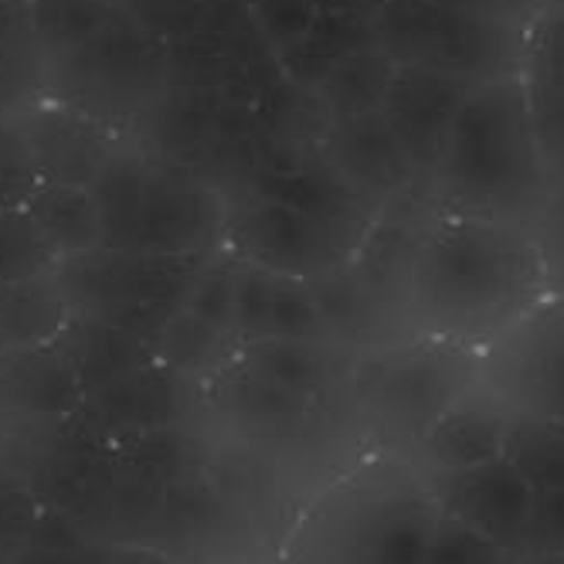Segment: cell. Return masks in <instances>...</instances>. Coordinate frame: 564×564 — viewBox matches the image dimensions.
Masks as SVG:
<instances>
[{"mask_svg":"<svg viewBox=\"0 0 564 564\" xmlns=\"http://www.w3.org/2000/svg\"><path fill=\"white\" fill-rule=\"evenodd\" d=\"M547 293L538 241L507 221L442 212L409 265L412 334L490 350Z\"/></svg>","mask_w":564,"mask_h":564,"instance_id":"6da1fadb","label":"cell"},{"mask_svg":"<svg viewBox=\"0 0 564 564\" xmlns=\"http://www.w3.org/2000/svg\"><path fill=\"white\" fill-rule=\"evenodd\" d=\"M551 187L523 75L476 86L459 106L432 174L442 212L531 231Z\"/></svg>","mask_w":564,"mask_h":564,"instance_id":"7a4b0ae2","label":"cell"},{"mask_svg":"<svg viewBox=\"0 0 564 564\" xmlns=\"http://www.w3.org/2000/svg\"><path fill=\"white\" fill-rule=\"evenodd\" d=\"M438 503L419 473L375 463L313 507L290 564H425Z\"/></svg>","mask_w":564,"mask_h":564,"instance_id":"3957f363","label":"cell"},{"mask_svg":"<svg viewBox=\"0 0 564 564\" xmlns=\"http://www.w3.org/2000/svg\"><path fill=\"white\" fill-rule=\"evenodd\" d=\"M375 24V45L391 65L425 68L482 86L523 75L528 28L476 18L432 0H384Z\"/></svg>","mask_w":564,"mask_h":564,"instance_id":"277c9868","label":"cell"},{"mask_svg":"<svg viewBox=\"0 0 564 564\" xmlns=\"http://www.w3.org/2000/svg\"><path fill=\"white\" fill-rule=\"evenodd\" d=\"M212 259H164L96 249L55 265L75 316L112 324L143 340H156L167 319L187 303Z\"/></svg>","mask_w":564,"mask_h":564,"instance_id":"5b68a950","label":"cell"},{"mask_svg":"<svg viewBox=\"0 0 564 564\" xmlns=\"http://www.w3.org/2000/svg\"><path fill=\"white\" fill-rule=\"evenodd\" d=\"M482 350L415 337L365 360L357 375L360 409L388 442L415 449L429 425L479 381Z\"/></svg>","mask_w":564,"mask_h":564,"instance_id":"8992f818","label":"cell"},{"mask_svg":"<svg viewBox=\"0 0 564 564\" xmlns=\"http://www.w3.org/2000/svg\"><path fill=\"white\" fill-rule=\"evenodd\" d=\"M365 241L368 238H357L293 200L262 194L228 218L225 252L241 265L319 282L340 272Z\"/></svg>","mask_w":564,"mask_h":564,"instance_id":"52a82bcc","label":"cell"},{"mask_svg":"<svg viewBox=\"0 0 564 564\" xmlns=\"http://www.w3.org/2000/svg\"><path fill=\"white\" fill-rule=\"evenodd\" d=\"M164 68L167 45L119 8L93 42L48 62V86L58 89V102L109 123V112L150 96Z\"/></svg>","mask_w":564,"mask_h":564,"instance_id":"ba28073f","label":"cell"},{"mask_svg":"<svg viewBox=\"0 0 564 564\" xmlns=\"http://www.w3.org/2000/svg\"><path fill=\"white\" fill-rule=\"evenodd\" d=\"M228 218L225 197L194 167L171 156H147L140 256L212 259L225 249Z\"/></svg>","mask_w":564,"mask_h":564,"instance_id":"9c48e42d","label":"cell"},{"mask_svg":"<svg viewBox=\"0 0 564 564\" xmlns=\"http://www.w3.org/2000/svg\"><path fill=\"white\" fill-rule=\"evenodd\" d=\"M479 381L513 412L564 422V296H544L490 350Z\"/></svg>","mask_w":564,"mask_h":564,"instance_id":"30bf717a","label":"cell"},{"mask_svg":"<svg viewBox=\"0 0 564 564\" xmlns=\"http://www.w3.org/2000/svg\"><path fill=\"white\" fill-rule=\"evenodd\" d=\"M419 476L442 513L463 520L466 528L507 551L523 547L534 490L503 456L463 469H435Z\"/></svg>","mask_w":564,"mask_h":564,"instance_id":"8fae6325","label":"cell"},{"mask_svg":"<svg viewBox=\"0 0 564 564\" xmlns=\"http://www.w3.org/2000/svg\"><path fill=\"white\" fill-rule=\"evenodd\" d=\"M473 89L476 86L463 83V78L394 65L384 102L378 112L388 123L391 137L398 140L401 153H405L415 181L419 177L432 181L453 119Z\"/></svg>","mask_w":564,"mask_h":564,"instance_id":"7c38bea8","label":"cell"},{"mask_svg":"<svg viewBox=\"0 0 564 564\" xmlns=\"http://www.w3.org/2000/svg\"><path fill=\"white\" fill-rule=\"evenodd\" d=\"M28 147L34 153L37 174L48 184L89 187L106 156L119 147L116 133L102 119L75 109L68 102H42L18 112Z\"/></svg>","mask_w":564,"mask_h":564,"instance_id":"4fadbf2b","label":"cell"},{"mask_svg":"<svg viewBox=\"0 0 564 564\" xmlns=\"http://www.w3.org/2000/svg\"><path fill=\"white\" fill-rule=\"evenodd\" d=\"M330 327L324 303L310 282L275 275L256 265L235 269V319L231 337L241 344L256 340H316Z\"/></svg>","mask_w":564,"mask_h":564,"instance_id":"5bb4252c","label":"cell"},{"mask_svg":"<svg viewBox=\"0 0 564 564\" xmlns=\"http://www.w3.org/2000/svg\"><path fill=\"white\" fill-rule=\"evenodd\" d=\"M510 415L513 409L507 401L494 388L476 381L419 438L415 459L422 473L463 469V466H476V463L500 456Z\"/></svg>","mask_w":564,"mask_h":564,"instance_id":"9a60e30c","label":"cell"},{"mask_svg":"<svg viewBox=\"0 0 564 564\" xmlns=\"http://www.w3.org/2000/svg\"><path fill=\"white\" fill-rule=\"evenodd\" d=\"M83 401L86 388L62 344L0 354V415L68 419Z\"/></svg>","mask_w":564,"mask_h":564,"instance_id":"2e32d148","label":"cell"},{"mask_svg":"<svg viewBox=\"0 0 564 564\" xmlns=\"http://www.w3.org/2000/svg\"><path fill=\"white\" fill-rule=\"evenodd\" d=\"M324 153L334 171L368 197H394L415 184L409 160L391 137L381 112L330 119Z\"/></svg>","mask_w":564,"mask_h":564,"instance_id":"e0dca14e","label":"cell"},{"mask_svg":"<svg viewBox=\"0 0 564 564\" xmlns=\"http://www.w3.org/2000/svg\"><path fill=\"white\" fill-rule=\"evenodd\" d=\"M72 316V303L55 272L0 286V354L58 344Z\"/></svg>","mask_w":564,"mask_h":564,"instance_id":"ac0fdd59","label":"cell"},{"mask_svg":"<svg viewBox=\"0 0 564 564\" xmlns=\"http://www.w3.org/2000/svg\"><path fill=\"white\" fill-rule=\"evenodd\" d=\"M147 153L137 147H116L99 174L89 181V194L102 221V249L137 252L143 221Z\"/></svg>","mask_w":564,"mask_h":564,"instance_id":"d6986e66","label":"cell"},{"mask_svg":"<svg viewBox=\"0 0 564 564\" xmlns=\"http://www.w3.org/2000/svg\"><path fill=\"white\" fill-rule=\"evenodd\" d=\"M48 89V58L37 45L31 0H0V116H18Z\"/></svg>","mask_w":564,"mask_h":564,"instance_id":"ffe728a7","label":"cell"},{"mask_svg":"<svg viewBox=\"0 0 564 564\" xmlns=\"http://www.w3.org/2000/svg\"><path fill=\"white\" fill-rule=\"evenodd\" d=\"M24 215L58 262L102 249V221L89 187L42 181V187L24 205Z\"/></svg>","mask_w":564,"mask_h":564,"instance_id":"44dd1931","label":"cell"},{"mask_svg":"<svg viewBox=\"0 0 564 564\" xmlns=\"http://www.w3.org/2000/svg\"><path fill=\"white\" fill-rule=\"evenodd\" d=\"M368 48H378L371 18H365V14H316L303 42L275 58L290 83H296L303 93H313L337 62H344L347 55H357V52H368Z\"/></svg>","mask_w":564,"mask_h":564,"instance_id":"7402d4cb","label":"cell"},{"mask_svg":"<svg viewBox=\"0 0 564 564\" xmlns=\"http://www.w3.org/2000/svg\"><path fill=\"white\" fill-rule=\"evenodd\" d=\"M235 371L313 401V394L324 388L327 360L310 340H256L246 344V350L235 360Z\"/></svg>","mask_w":564,"mask_h":564,"instance_id":"603a6c76","label":"cell"},{"mask_svg":"<svg viewBox=\"0 0 564 564\" xmlns=\"http://www.w3.org/2000/svg\"><path fill=\"white\" fill-rule=\"evenodd\" d=\"M534 494L564 490V422L513 412L500 453Z\"/></svg>","mask_w":564,"mask_h":564,"instance_id":"cb8c5ba5","label":"cell"},{"mask_svg":"<svg viewBox=\"0 0 564 564\" xmlns=\"http://www.w3.org/2000/svg\"><path fill=\"white\" fill-rule=\"evenodd\" d=\"M391 58H384L378 48L347 55L337 62L327 78L313 89V96L327 106L330 119H347V116H368L378 112L391 83Z\"/></svg>","mask_w":564,"mask_h":564,"instance_id":"d4e9b609","label":"cell"},{"mask_svg":"<svg viewBox=\"0 0 564 564\" xmlns=\"http://www.w3.org/2000/svg\"><path fill=\"white\" fill-rule=\"evenodd\" d=\"M116 11L119 4L109 0H31L34 34L48 62L93 42Z\"/></svg>","mask_w":564,"mask_h":564,"instance_id":"484cf974","label":"cell"},{"mask_svg":"<svg viewBox=\"0 0 564 564\" xmlns=\"http://www.w3.org/2000/svg\"><path fill=\"white\" fill-rule=\"evenodd\" d=\"M231 334L218 330L208 319H200L187 306H181L167 327L156 334L153 340V360L156 365H167L174 371H197L205 365H215L218 350L225 347Z\"/></svg>","mask_w":564,"mask_h":564,"instance_id":"4316f807","label":"cell"},{"mask_svg":"<svg viewBox=\"0 0 564 564\" xmlns=\"http://www.w3.org/2000/svg\"><path fill=\"white\" fill-rule=\"evenodd\" d=\"M58 259L21 212H0V286L55 272Z\"/></svg>","mask_w":564,"mask_h":564,"instance_id":"83f0119b","label":"cell"},{"mask_svg":"<svg viewBox=\"0 0 564 564\" xmlns=\"http://www.w3.org/2000/svg\"><path fill=\"white\" fill-rule=\"evenodd\" d=\"M42 187L34 153L18 116H0V212H21Z\"/></svg>","mask_w":564,"mask_h":564,"instance_id":"f1b7e54d","label":"cell"},{"mask_svg":"<svg viewBox=\"0 0 564 564\" xmlns=\"http://www.w3.org/2000/svg\"><path fill=\"white\" fill-rule=\"evenodd\" d=\"M523 83H528V106L544 171L551 184H564V86L528 75Z\"/></svg>","mask_w":564,"mask_h":564,"instance_id":"f546056e","label":"cell"},{"mask_svg":"<svg viewBox=\"0 0 564 564\" xmlns=\"http://www.w3.org/2000/svg\"><path fill=\"white\" fill-rule=\"evenodd\" d=\"M425 564H517V551L494 544L490 538L466 528L463 520L438 510Z\"/></svg>","mask_w":564,"mask_h":564,"instance_id":"4dcf8cb0","label":"cell"},{"mask_svg":"<svg viewBox=\"0 0 564 564\" xmlns=\"http://www.w3.org/2000/svg\"><path fill=\"white\" fill-rule=\"evenodd\" d=\"M42 528V507L24 482L0 476V564H18Z\"/></svg>","mask_w":564,"mask_h":564,"instance_id":"1f68e13d","label":"cell"},{"mask_svg":"<svg viewBox=\"0 0 564 564\" xmlns=\"http://www.w3.org/2000/svg\"><path fill=\"white\" fill-rule=\"evenodd\" d=\"M246 8H249L252 24L259 28L265 45L275 55L296 48L319 14L313 0H249Z\"/></svg>","mask_w":564,"mask_h":564,"instance_id":"d6a6232c","label":"cell"},{"mask_svg":"<svg viewBox=\"0 0 564 564\" xmlns=\"http://www.w3.org/2000/svg\"><path fill=\"white\" fill-rule=\"evenodd\" d=\"M523 75L564 86V4L544 8L528 28V55Z\"/></svg>","mask_w":564,"mask_h":564,"instance_id":"836d02e7","label":"cell"},{"mask_svg":"<svg viewBox=\"0 0 564 564\" xmlns=\"http://www.w3.org/2000/svg\"><path fill=\"white\" fill-rule=\"evenodd\" d=\"M547 275V293L564 296V184H554L538 221L531 225Z\"/></svg>","mask_w":564,"mask_h":564,"instance_id":"e575fe53","label":"cell"},{"mask_svg":"<svg viewBox=\"0 0 564 564\" xmlns=\"http://www.w3.org/2000/svg\"><path fill=\"white\" fill-rule=\"evenodd\" d=\"M520 551H547L564 554V490L534 494L528 534H523Z\"/></svg>","mask_w":564,"mask_h":564,"instance_id":"d590c367","label":"cell"},{"mask_svg":"<svg viewBox=\"0 0 564 564\" xmlns=\"http://www.w3.org/2000/svg\"><path fill=\"white\" fill-rule=\"evenodd\" d=\"M432 4L466 11L476 18L503 21V24H520V28H531L534 18L544 11V0H432Z\"/></svg>","mask_w":564,"mask_h":564,"instance_id":"8d00e7d4","label":"cell"},{"mask_svg":"<svg viewBox=\"0 0 564 564\" xmlns=\"http://www.w3.org/2000/svg\"><path fill=\"white\" fill-rule=\"evenodd\" d=\"M517 564H564V554H547V551H517Z\"/></svg>","mask_w":564,"mask_h":564,"instance_id":"74e56055","label":"cell"},{"mask_svg":"<svg viewBox=\"0 0 564 564\" xmlns=\"http://www.w3.org/2000/svg\"><path fill=\"white\" fill-rule=\"evenodd\" d=\"M225 4H249V0H225Z\"/></svg>","mask_w":564,"mask_h":564,"instance_id":"f35d334b","label":"cell"},{"mask_svg":"<svg viewBox=\"0 0 564 564\" xmlns=\"http://www.w3.org/2000/svg\"><path fill=\"white\" fill-rule=\"evenodd\" d=\"M557 4H564V0H547V8H557Z\"/></svg>","mask_w":564,"mask_h":564,"instance_id":"ab89813d","label":"cell"},{"mask_svg":"<svg viewBox=\"0 0 564 564\" xmlns=\"http://www.w3.org/2000/svg\"><path fill=\"white\" fill-rule=\"evenodd\" d=\"M109 4H119V0H109Z\"/></svg>","mask_w":564,"mask_h":564,"instance_id":"60d3db41","label":"cell"},{"mask_svg":"<svg viewBox=\"0 0 564 564\" xmlns=\"http://www.w3.org/2000/svg\"><path fill=\"white\" fill-rule=\"evenodd\" d=\"M544 8H547V0H544Z\"/></svg>","mask_w":564,"mask_h":564,"instance_id":"b9f144b4","label":"cell"}]
</instances>
